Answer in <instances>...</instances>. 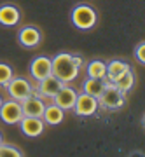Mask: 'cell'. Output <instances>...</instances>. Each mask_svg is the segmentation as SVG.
<instances>
[{"label":"cell","instance_id":"cell-17","mask_svg":"<svg viewBox=\"0 0 145 157\" xmlns=\"http://www.w3.org/2000/svg\"><path fill=\"white\" fill-rule=\"evenodd\" d=\"M105 84H107V80L88 77L86 80H84V84H82V93H88V94H91V96H95V98H98V96L101 94L103 87H105Z\"/></svg>","mask_w":145,"mask_h":157},{"label":"cell","instance_id":"cell-9","mask_svg":"<svg viewBox=\"0 0 145 157\" xmlns=\"http://www.w3.org/2000/svg\"><path fill=\"white\" fill-rule=\"evenodd\" d=\"M19 129L21 133L28 138H39L45 129V122L42 121V117H28L23 115V119L19 121Z\"/></svg>","mask_w":145,"mask_h":157},{"label":"cell","instance_id":"cell-19","mask_svg":"<svg viewBox=\"0 0 145 157\" xmlns=\"http://www.w3.org/2000/svg\"><path fill=\"white\" fill-rule=\"evenodd\" d=\"M23 150H19L18 147L9 145V143H0V157H23Z\"/></svg>","mask_w":145,"mask_h":157},{"label":"cell","instance_id":"cell-15","mask_svg":"<svg viewBox=\"0 0 145 157\" xmlns=\"http://www.w3.org/2000/svg\"><path fill=\"white\" fill-rule=\"evenodd\" d=\"M129 68H131V67H129L126 61H121V59H112V61L107 63L105 80H107V82H114L121 73L126 72V70H129Z\"/></svg>","mask_w":145,"mask_h":157},{"label":"cell","instance_id":"cell-13","mask_svg":"<svg viewBox=\"0 0 145 157\" xmlns=\"http://www.w3.org/2000/svg\"><path fill=\"white\" fill-rule=\"evenodd\" d=\"M21 19V12L16 6L4 4L0 6V25L2 26H16Z\"/></svg>","mask_w":145,"mask_h":157},{"label":"cell","instance_id":"cell-12","mask_svg":"<svg viewBox=\"0 0 145 157\" xmlns=\"http://www.w3.org/2000/svg\"><path fill=\"white\" fill-rule=\"evenodd\" d=\"M75 98H77V91L73 87H70L68 84H63L61 89L53 96V103H56L60 108H63L67 112V110H72L73 103H75Z\"/></svg>","mask_w":145,"mask_h":157},{"label":"cell","instance_id":"cell-3","mask_svg":"<svg viewBox=\"0 0 145 157\" xmlns=\"http://www.w3.org/2000/svg\"><path fill=\"white\" fill-rule=\"evenodd\" d=\"M96 100H98V107H101L103 110H119L126 105V93L117 89L112 82H107L101 94Z\"/></svg>","mask_w":145,"mask_h":157},{"label":"cell","instance_id":"cell-16","mask_svg":"<svg viewBox=\"0 0 145 157\" xmlns=\"http://www.w3.org/2000/svg\"><path fill=\"white\" fill-rule=\"evenodd\" d=\"M112 84L116 86L117 89H121L123 93H128V91H131L135 87V84H136V75H135V72L129 68V70H126V72L121 73Z\"/></svg>","mask_w":145,"mask_h":157},{"label":"cell","instance_id":"cell-6","mask_svg":"<svg viewBox=\"0 0 145 157\" xmlns=\"http://www.w3.org/2000/svg\"><path fill=\"white\" fill-rule=\"evenodd\" d=\"M72 110L79 117H91L98 110V100L95 96L88 94V93H80V94L77 93V98H75V103H73Z\"/></svg>","mask_w":145,"mask_h":157},{"label":"cell","instance_id":"cell-10","mask_svg":"<svg viewBox=\"0 0 145 157\" xmlns=\"http://www.w3.org/2000/svg\"><path fill=\"white\" fill-rule=\"evenodd\" d=\"M30 75L35 82H39L42 78L51 75V58L47 56H37L30 61Z\"/></svg>","mask_w":145,"mask_h":157},{"label":"cell","instance_id":"cell-1","mask_svg":"<svg viewBox=\"0 0 145 157\" xmlns=\"http://www.w3.org/2000/svg\"><path fill=\"white\" fill-rule=\"evenodd\" d=\"M84 67V59L79 54L60 52L51 59V73L60 78L63 84H70L79 77L80 68Z\"/></svg>","mask_w":145,"mask_h":157},{"label":"cell","instance_id":"cell-2","mask_svg":"<svg viewBox=\"0 0 145 157\" xmlns=\"http://www.w3.org/2000/svg\"><path fill=\"white\" fill-rule=\"evenodd\" d=\"M70 21L72 25L75 26L77 30H93L96 26V23H98V14L96 11L93 9L91 6L88 4H79L72 9L70 12Z\"/></svg>","mask_w":145,"mask_h":157},{"label":"cell","instance_id":"cell-22","mask_svg":"<svg viewBox=\"0 0 145 157\" xmlns=\"http://www.w3.org/2000/svg\"><path fill=\"white\" fill-rule=\"evenodd\" d=\"M2 141H4V136H2V133H0V143H2Z\"/></svg>","mask_w":145,"mask_h":157},{"label":"cell","instance_id":"cell-5","mask_svg":"<svg viewBox=\"0 0 145 157\" xmlns=\"http://www.w3.org/2000/svg\"><path fill=\"white\" fill-rule=\"evenodd\" d=\"M61 86H63L61 80L56 78L54 75L51 73L49 77H45V78H42V80H39V82H35L33 93L39 96V98H42V100H53V96L61 89Z\"/></svg>","mask_w":145,"mask_h":157},{"label":"cell","instance_id":"cell-23","mask_svg":"<svg viewBox=\"0 0 145 157\" xmlns=\"http://www.w3.org/2000/svg\"><path fill=\"white\" fill-rule=\"evenodd\" d=\"M2 101H4V98H2V96H0V105H2Z\"/></svg>","mask_w":145,"mask_h":157},{"label":"cell","instance_id":"cell-7","mask_svg":"<svg viewBox=\"0 0 145 157\" xmlns=\"http://www.w3.org/2000/svg\"><path fill=\"white\" fill-rule=\"evenodd\" d=\"M23 119V110H21V103L16 100H4L0 105V121L6 124H18Z\"/></svg>","mask_w":145,"mask_h":157},{"label":"cell","instance_id":"cell-20","mask_svg":"<svg viewBox=\"0 0 145 157\" xmlns=\"http://www.w3.org/2000/svg\"><path fill=\"white\" fill-rule=\"evenodd\" d=\"M12 77H14V73H12L11 65H7V63H0V86L4 87Z\"/></svg>","mask_w":145,"mask_h":157},{"label":"cell","instance_id":"cell-18","mask_svg":"<svg viewBox=\"0 0 145 157\" xmlns=\"http://www.w3.org/2000/svg\"><path fill=\"white\" fill-rule=\"evenodd\" d=\"M88 77L91 78H101L105 80V73H107V63L101 61V59H93V61L88 63Z\"/></svg>","mask_w":145,"mask_h":157},{"label":"cell","instance_id":"cell-14","mask_svg":"<svg viewBox=\"0 0 145 157\" xmlns=\"http://www.w3.org/2000/svg\"><path fill=\"white\" fill-rule=\"evenodd\" d=\"M42 121H44L47 126H60V124L65 121V110L60 108L56 103H49V105H45V108H44Z\"/></svg>","mask_w":145,"mask_h":157},{"label":"cell","instance_id":"cell-21","mask_svg":"<svg viewBox=\"0 0 145 157\" xmlns=\"http://www.w3.org/2000/svg\"><path fill=\"white\" fill-rule=\"evenodd\" d=\"M135 54H136V59L140 61V65H145V42H140L135 49Z\"/></svg>","mask_w":145,"mask_h":157},{"label":"cell","instance_id":"cell-8","mask_svg":"<svg viewBox=\"0 0 145 157\" xmlns=\"http://www.w3.org/2000/svg\"><path fill=\"white\" fill-rule=\"evenodd\" d=\"M18 42L25 49H35L42 42V32L35 25H26L18 32Z\"/></svg>","mask_w":145,"mask_h":157},{"label":"cell","instance_id":"cell-11","mask_svg":"<svg viewBox=\"0 0 145 157\" xmlns=\"http://www.w3.org/2000/svg\"><path fill=\"white\" fill-rule=\"evenodd\" d=\"M21 103V110H23V115H28V117H42V113H44V108H45V103L42 98L32 93V94L25 98Z\"/></svg>","mask_w":145,"mask_h":157},{"label":"cell","instance_id":"cell-4","mask_svg":"<svg viewBox=\"0 0 145 157\" xmlns=\"http://www.w3.org/2000/svg\"><path fill=\"white\" fill-rule=\"evenodd\" d=\"M4 87H6L9 98L16 101H23L25 98H28L33 93V84L25 77H12Z\"/></svg>","mask_w":145,"mask_h":157}]
</instances>
